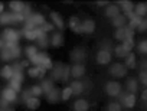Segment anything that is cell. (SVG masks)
I'll use <instances>...</instances> for the list:
<instances>
[{
  "instance_id": "cell-19",
  "label": "cell",
  "mask_w": 147,
  "mask_h": 111,
  "mask_svg": "<svg viewBox=\"0 0 147 111\" xmlns=\"http://www.w3.org/2000/svg\"><path fill=\"white\" fill-rule=\"evenodd\" d=\"M46 101L49 102V104H58L59 101H61V89H58V88H53L51 92H48L46 95Z\"/></svg>"
},
{
  "instance_id": "cell-51",
  "label": "cell",
  "mask_w": 147,
  "mask_h": 111,
  "mask_svg": "<svg viewBox=\"0 0 147 111\" xmlns=\"http://www.w3.org/2000/svg\"><path fill=\"white\" fill-rule=\"evenodd\" d=\"M97 5H98V6H108L110 3H108V2H105V0H101V2H98Z\"/></svg>"
},
{
  "instance_id": "cell-34",
  "label": "cell",
  "mask_w": 147,
  "mask_h": 111,
  "mask_svg": "<svg viewBox=\"0 0 147 111\" xmlns=\"http://www.w3.org/2000/svg\"><path fill=\"white\" fill-rule=\"evenodd\" d=\"M25 105H26L29 110H38V108L40 107V100H39L38 97H30V98L25 102Z\"/></svg>"
},
{
  "instance_id": "cell-10",
  "label": "cell",
  "mask_w": 147,
  "mask_h": 111,
  "mask_svg": "<svg viewBox=\"0 0 147 111\" xmlns=\"http://www.w3.org/2000/svg\"><path fill=\"white\" fill-rule=\"evenodd\" d=\"M63 69H65V65H63L62 62L55 64V65H53V68L51 69V79H53V81H61V82H62Z\"/></svg>"
},
{
  "instance_id": "cell-41",
  "label": "cell",
  "mask_w": 147,
  "mask_h": 111,
  "mask_svg": "<svg viewBox=\"0 0 147 111\" xmlns=\"http://www.w3.org/2000/svg\"><path fill=\"white\" fill-rule=\"evenodd\" d=\"M30 94H32V97H40V95H43V91H42V88H40V85L38 84V85H32L30 88Z\"/></svg>"
},
{
  "instance_id": "cell-33",
  "label": "cell",
  "mask_w": 147,
  "mask_h": 111,
  "mask_svg": "<svg viewBox=\"0 0 147 111\" xmlns=\"http://www.w3.org/2000/svg\"><path fill=\"white\" fill-rule=\"evenodd\" d=\"M15 75V69H13V65H5L2 68V71H0V77L5 78V79H10L12 77Z\"/></svg>"
},
{
  "instance_id": "cell-38",
  "label": "cell",
  "mask_w": 147,
  "mask_h": 111,
  "mask_svg": "<svg viewBox=\"0 0 147 111\" xmlns=\"http://www.w3.org/2000/svg\"><path fill=\"white\" fill-rule=\"evenodd\" d=\"M72 95H74V94H72V89H71L69 85H68V87L62 88V91H61V101H68Z\"/></svg>"
},
{
  "instance_id": "cell-52",
  "label": "cell",
  "mask_w": 147,
  "mask_h": 111,
  "mask_svg": "<svg viewBox=\"0 0 147 111\" xmlns=\"http://www.w3.org/2000/svg\"><path fill=\"white\" fill-rule=\"evenodd\" d=\"M144 108H146V110H147V102H144Z\"/></svg>"
},
{
  "instance_id": "cell-8",
  "label": "cell",
  "mask_w": 147,
  "mask_h": 111,
  "mask_svg": "<svg viewBox=\"0 0 147 111\" xmlns=\"http://www.w3.org/2000/svg\"><path fill=\"white\" fill-rule=\"evenodd\" d=\"M69 58H71V61L74 64H82L84 59L87 58V52L82 48H75V49H72V52L69 53Z\"/></svg>"
},
{
  "instance_id": "cell-20",
  "label": "cell",
  "mask_w": 147,
  "mask_h": 111,
  "mask_svg": "<svg viewBox=\"0 0 147 111\" xmlns=\"http://www.w3.org/2000/svg\"><path fill=\"white\" fill-rule=\"evenodd\" d=\"M81 29H82V33L91 35V33H94V30H95V22H94L92 19H85V20H82Z\"/></svg>"
},
{
  "instance_id": "cell-15",
  "label": "cell",
  "mask_w": 147,
  "mask_h": 111,
  "mask_svg": "<svg viewBox=\"0 0 147 111\" xmlns=\"http://www.w3.org/2000/svg\"><path fill=\"white\" fill-rule=\"evenodd\" d=\"M117 6L120 7V10H123V15L127 16L128 13L134 12V3L130 2V0H121V2L117 3Z\"/></svg>"
},
{
  "instance_id": "cell-27",
  "label": "cell",
  "mask_w": 147,
  "mask_h": 111,
  "mask_svg": "<svg viewBox=\"0 0 147 111\" xmlns=\"http://www.w3.org/2000/svg\"><path fill=\"white\" fill-rule=\"evenodd\" d=\"M124 65L127 69H134L137 67V58H136V53H128L127 57L124 58Z\"/></svg>"
},
{
  "instance_id": "cell-23",
  "label": "cell",
  "mask_w": 147,
  "mask_h": 111,
  "mask_svg": "<svg viewBox=\"0 0 147 111\" xmlns=\"http://www.w3.org/2000/svg\"><path fill=\"white\" fill-rule=\"evenodd\" d=\"M45 74H46V71H45V69H42V68H39V67H32V68H29V69H28V75H29L30 78L43 79Z\"/></svg>"
},
{
  "instance_id": "cell-11",
  "label": "cell",
  "mask_w": 147,
  "mask_h": 111,
  "mask_svg": "<svg viewBox=\"0 0 147 111\" xmlns=\"http://www.w3.org/2000/svg\"><path fill=\"white\" fill-rule=\"evenodd\" d=\"M22 82H23V74H15L10 79H9V87L13 88L16 92L22 91Z\"/></svg>"
},
{
  "instance_id": "cell-35",
  "label": "cell",
  "mask_w": 147,
  "mask_h": 111,
  "mask_svg": "<svg viewBox=\"0 0 147 111\" xmlns=\"http://www.w3.org/2000/svg\"><path fill=\"white\" fill-rule=\"evenodd\" d=\"M113 52L115 53V57H117V58H125L127 55L130 53V52H128V50L121 45V43H120V45H117V46H114V50H113Z\"/></svg>"
},
{
  "instance_id": "cell-5",
  "label": "cell",
  "mask_w": 147,
  "mask_h": 111,
  "mask_svg": "<svg viewBox=\"0 0 147 111\" xmlns=\"http://www.w3.org/2000/svg\"><path fill=\"white\" fill-rule=\"evenodd\" d=\"M105 92H107V95H110V97H113V98H117V97H120V94L123 92V87H121V84L117 82V81H108V82L105 84Z\"/></svg>"
},
{
  "instance_id": "cell-13",
  "label": "cell",
  "mask_w": 147,
  "mask_h": 111,
  "mask_svg": "<svg viewBox=\"0 0 147 111\" xmlns=\"http://www.w3.org/2000/svg\"><path fill=\"white\" fill-rule=\"evenodd\" d=\"M111 58H113V55L108 50H98L97 53V62L100 65H108L111 62Z\"/></svg>"
},
{
  "instance_id": "cell-39",
  "label": "cell",
  "mask_w": 147,
  "mask_h": 111,
  "mask_svg": "<svg viewBox=\"0 0 147 111\" xmlns=\"http://www.w3.org/2000/svg\"><path fill=\"white\" fill-rule=\"evenodd\" d=\"M107 111H123V107L118 101H111L107 105Z\"/></svg>"
},
{
  "instance_id": "cell-50",
  "label": "cell",
  "mask_w": 147,
  "mask_h": 111,
  "mask_svg": "<svg viewBox=\"0 0 147 111\" xmlns=\"http://www.w3.org/2000/svg\"><path fill=\"white\" fill-rule=\"evenodd\" d=\"M141 100H143V102H147V88L141 92Z\"/></svg>"
},
{
  "instance_id": "cell-46",
  "label": "cell",
  "mask_w": 147,
  "mask_h": 111,
  "mask_svg": "<svg viewBox=\"0 0 147 111\" xmlns=\"http://www.w3.org/2000/svg\"><path fill=\"white\" fill-rule=\"evenodd\" d=\"M69 75H71V68L68 65H65V69H63V77H62V82H66L69 79Z\"/></svg>"
},
{
  "instance_id": "cell-43",
  "label": "cell",
  "mask_w": 147,
  "mask_h": 111,
  "mask_svg": "<svg viewBox=\"0 0 147 111\" xmlns=\"http://www.w3.org/2000/svg\"><path fill=\"white\" fill-rule=\"evenodd\" d=\"M121 45H123L128 52H131V49L134 48V39H125V40L121 42Z\"/></svg>"
},
{
  "instance_id": "cell-12",
  "label": "cell",
  "mask_w": 147,
  "mask_h": 111,
  "mask_svg": "<svg viewBox=\"0 0 147 111\" xmlns=\"http://www.w3.org/2000/svg\"><path fill=\"white\" fill-rule=\"evenodd\" d=\"M69 88L72 89V94H74V95H81V94L85 91V84H84L81 79H74V81L69 84Z\"/></svg>"
},
{
  "instance_id": "cell-44",
  "label": "cell",
  "mask_w": 147,
  "mask_h": 111,
  "mask_svg": "<svg viewBox=\"0 0 147 111\" xmlns=\"http://www.w3.org/2000/svg\"><path fill=\"white\" fill-rule=\"evenodd\" d=\"M40 29H42V32L48 33V32H52V30L55 29V26H53L52 23H49V22H45V23L40 26Z\"/></svg>"
},
{
  "instance_id": "cell-30",
  "label": "cell",
  "mask_w": 147,
  "mask_h": 111,
  "mask_svg": "<svg viewBox=\"0 0 147 111\" xmlns=\"http://www.w3.org/2000/svg\"><path fill=\"white\" fill-rule=\"evenodd\" d=\"M88 108H90V102L84 98H78L74 102V110L75 111H88Z\"/></svg>"
},
{
  "instance_id": "cell-26",
  "label": "cell",
  "mask_w": 147,
  "mask_h": 111,
  "mask_svg": "<svg viewBox=\"0 0 147 111\" xmlns=\"http://www.w3.org/2000/svg\"><path fill=\"white\" fill-rule=\"evenodd\" d=\"M9 7H10V12L12 13H16L18 15V13H23L26 5L23 2H19V0H13V2L9 3Z\"/></svg>"
},
{
  "instance_id": "cell-24",
  "label": "cell",
  "mask_w": 147,
  "mask_h": 111,
  "mask_svg": "<svg viewBox=\"0 0 147 111\" xmlns=\"http://www.w3.org/2000/svg\"><path fill=\"white\" fill-rule=\"evenodd\" d=\"M118 15H121V10H120V7H118L117 5H108V6L105 7V16L110 17L111 20H113L114 17H117Z\"/></svg>"
},
{
  "instance_id": "cell-16",
  "label": "cell",
  "mask_w": 147,
  "mask_h": 111,
  "mask_svg": "<svg viewBox=\"0 0 147 111\" xmlns=\"http://www.w3.org/2000/svg\"><path fill=\"white\" fill-rule=\"evenodd\" d=\"M29 23H32L35 28H40L45 22H46V19L43 17V15H40V13H32L28 19H26Z\"/></svg>"
},
{
  "instance_id": "cell-9",
  "label": "cell",
  "mask_w": 147,
  "mask_h": 111,
  "mask_svg": "<svg viewBox=\"0 0 147 111\" xmlns=\"http://www.w3.org/2000/svg\"><path fill=\"white\" fill-rule=\"evenodd\" d=\"M85 65L84 64H74L71 67V77L74 79H82L85 77Z\"/></svg>"
},
{
  "instance_id": "cell-36",
  "label": "cell",
  "mask_w": 147,
  "mask_h": 111,
  "mask_svg": "<svg viewBox=\"0 0 147 111\" xmlns=\"http://www.w3.org/2000/svg\"><path fill=\"white\" fill-rule=\"evenodd\" d=\"M38 52H39V50H38V46H36V45H29V46L25 48V55L28 57V59L33 58Z\"/></svg>"
},
{
  "instance_id": "cell-14",
  "label": "cell",
  "mask_w": 147,
  "mask_h": 111,
  "mask_svg": "<svg viewBox=\"0 0 147 111\" xmlns=\"http://www.w3.org/2000/svg\"><path fill=\"white\" fill-rule=\"evenodd\" d=\"M40 33H42V29H40V28L28 29V30H25V29H23L22 36H23L25 39H28V40H35V42H36V39L39 38V35H40Z\"/></svg>"
},
{
  "instance_id": "cell-4",
  "label": "cell",
  "mask_w": 147,
  "mask_h": 111,
  "mask_svg": "<svg viewBox=\"0 0 147 111\" xmlns=\"http://www.w3.org/2000/svg\"><path fill=\"white\" fill-rule=\"evenodd\" d=\"M118 102L121 104V107L124 108H133L137 102V98H136V94H131V92H121L120 97H118Z\"/></svg>"
},
{
  "instance_id": "cell-32",
  "label": "cell",
  "mask_w": 147,
  "mask_h": 111,
  "mask_svg": "<svg viewBox=\"0 0 147 111\" xmlns=\"http://www.w3.org/2000/svg\"><path fill=\"white\" fill-rule=\"evenodd\" d=\"M134 13L138 17L144 19L146 15H147V3H137V5H134Z\"/></svg>"
},
{
  "instance_id": "cell-2",
  "label": "cell",
  "mask_w": 147,
  "mask_h": 111,
  "mask_svg": "<svg viewBox=\"0 0 147 111\" xmlns=\"http://www.w3.org/2000/svg\"><path fill=\"white\" fill-rule=\"evenodd\" d=\"M20 55H22V48L19 45H13V46H7L0 50V59L5 62H9V61L18 59Z\"/></svg>"
},
{
  "instance_id": "cell-7",
  "label": "cell",
  "mask_w": 147,
  "mask_h": 111,
  "mask_svg": "<svg viewBox=\"0 0 147 111\" xmlns=\"http://www.w3.org/2000/svg\"><path fill=\"white\" fill-rule=\"evenodd\" d=\"M110 75L114 77V78H124L127 75V68L124 64H120V62H115L110 67Z\"/></svg>"
},
{
  "instance_id": "cell-22",
  "label": "cell",
  "mask_w": 147,
  "mask_h": 111,
  "mask_svg": "<svg viewBox=\"0 0 147 111\" xmlns=\"http://www.w3.org/2000/svg\"><path fill=\"white\" fill-rule=\"evenodd\" d=\"M39 85H40V88H42V91H43V95H46L48 92H51V91L55 88V81L51 79V78H43Z\"/></svg>"
},
{
  "instance_id": "cell-18",
  "label": "cell",
  "mask_w": 147,
  "mask_h": 111,
  "mask_svg": "<svg viewBox=\"0 0 147 111\" xmlns=\"http://www.w3.org/2000/svg\"><path fill=\"white\" fill-rule=\"evenodd\" d=\"M81 25H82V22H81V19L77 17V16H72V17L69 19V23H68L69 29H71L74 33H82Z\"/></svg>"
},
{
  "instance_id": "cell-45",
  "label": "cell",
  "mask_w": 147,
  "mask_h": 111,
  "mask_svg": "<svg viewBox=\"0 0 147 111\" xmlns=\"http://www.w3.org/2000/svg\"><path fill=\"white\" fill-rule=\"evenodd\" d=\"M138 81H140L144 87H147V71H140V74H138Z\"/></svg>"
},
{
  "instance_id": "cell-29",
  "label": "cell",
  "mask_w": 147,
  "mask_h": 111,
  "mask_svg": "<svg viewBox=\"0 0 147 111\" xmlns=\"http://www.w3.org/2000/svg\"><path fill=\"white\" fill-rule=\"evenodd\" d=\"M51 43H49V38H48V33H45V32H42L40 35H39V38L36 39V46H38V49L40 48V49H45V48H48Z\"/></svg>"
},
{
  "instance_id": "cell-49",
  "label": "cell",
  "mask_w": 147,
  "mask_h": 111,
  "mask_svg": "<svg viewBox=\"0 0 147 111\" xmlns=\"http://www.w3.org/2000/svg\"><path fill=\"white\" fill-rule=\"evenodd\" d=\"M140 71H147V58L141 59V62H140Z\"/></svg>"
},
{
  "instance_id": "cell-25",
  "label": "cell",
  "mask_w": 147,
  "mask_h": 111,
  "mask_svg": "<svg viewBox=\"0 0 147 111\" xmlns=\"http://www.w3.org/2000/svg\"><path fill=\"white\" fill-rule=\"evenodd\" d=\"M125 17H127V20H128V28H131V29H137V28H138V25H140V23H141V20H143V19H141V17H138L134 12H133V13H128Z\"/></svg>"
},
{
  "instance_id": "cell-40",
  "label": "cell",
  "mask_w": 147,
  "mask_h": 111,
  "mask_svg": "<svg viewBox=\"0 0 147 111\" xmlns=\"http://www.w3.org/2000/svg\"><path fill=\"white\" fill-rule=\"evenodd\" d=\"M114 38L120 42H123L125 39V28H121V29H115L114 30Z\"/></svg>"
},
{
  "instance_id": "cell-21",
  "label": "cell",
  "mask_w": 147,
  "mask_h": 111,
  "mask_svg": "<svg viewBox=\"0 0 147 111\" xmlns=\"http://www.w3.org/2000/svg\"><path fill=\"white\" fill-rule=\"evenodd\" d=\"M49 43L53 46V48H61L63 45V35L61 32H53L51 39H49Z\"/></svg>"
},
{
  "instance_id": "cell-6",
  "label": "cell",
  "mask_w": 147,
  "mask_h": 111,
  "mask_svg": "<svg viewBox=\"0 0 147 111\" xmlns=\"http://www.w3.org/2000/svg\"><path fill=\"white\" fill-rule=\"evenodd\" d=\"M16 100H18V92L13 88L7 87V88H5L2 91V102H3V105H12Z\"/></svg>"
},
{
  "instance_id": "cell-42",
  "label": "cell",
  "mask_w": 147,
  "mask_h": 111,
  "mask_svg": "<svg viewBox=\"0 0 147 111\" xmlns=\"http://www.w3.org/2000/svg\"><path fill=\"white\" fill-rule=\"evenodd\" d=\"M137 50H138L141 55H146V57H147V39H143V40L137 45Z\"/></svg>"
},
{
  "instance_id": "cell-48",
  "label": "cell",
  "mask_w": 147,
  "mask_h": 111,
  "mask_svg": "<svg viewBox=\"0 0 147 111\" xmlns=\"http://www.w3.org/2000/svg\"><path fill=\"white\" fill-rule=\"evenodd\" d=\"M137 30H138V32H147V19H146V17H144V19L141 20V23L138 25Z\"/></svg>"
},
{
  "instance_id": "cell-3",
  "label": "cell",
  "mask_w": 147,
  "mask_h": 111,
  "mask_svg": "<svg viewBox=\"0 0 147 111\" xmlns=\"http://www.w3.org/2000/svg\"><path fill=\"white\" fill-rule=\"evenodd\" d=\"M22 38V32H19L18 29H5L2 33V39L7 43V46H13V45H19V40Z\"/></svg>"
},
{
  "instance_id": "cell-31",
  "label": "cell",
  "mask_w": 147,
  "mask_h": 111,
  "mask_svg": "<svg viewBox=\"0 0 147 111\" xmlns=\"http://www.w3.org/2000/svg\"><path fill=\"white\" fill-rule=\"evenodd\" d=\"M125 89H127V92L136 94L138 91V81L136 78H128L125 82Z\"/></svg>"
},
{
  "instance_id": "cell-28",
  "label": "cell",
  "mask_w": 147,
  "mask_h": 111,
  "mask_svg": "<svg viewBox=\"0 0 147 111\" xmlns=\"http://www.w3.org/2000/svg\"><path fill=\"white\" fill-rule=\"evenodd\" d=\"M127 17L121 13V15H118L117 17H114L113 20H111V23H113V26L115 28V29H121V28H125V25H127Z\"/></svg>"
},
{
  "instance_id": "cell-37",
  "label": "cell",
  "mask_w": 147,
  "mask_h": 111,
  "mask_svg": "<svg viewBox=\"0 0 147 111\" xmlns=\"http://www.w3.org/2000/svg\"><path fill=\"white\" fill-rule=\"evenodd\" d=\"M100 50H108V52H111V53H113L114 46H113L111 40H108V39L101 40V42H100Z\"/></svg>"
},
{
  "instance_id": "cell-47",
  "label": "cell",
  "mask_w": 147,
  "mask_h": 111,
  "mask_svg": "<svg viewBox=\"0 0 147 111\" xmlns=\"http://www.w3.org/2000/svg\"><path fill=\"white\" fill-rule=\"evenodd\" d=\"M30 97H32V94H30V89H29V88H26V89L22 91V101H23V102H26Z\"/></svg>"
},
{
  "instance_id": "cell-1",
  "label": "cell",
  "mask_w": 147,
  "mask_h": 111,
  "mask_svg": "<svg viewBox=\"0 0 147 111\" xmlns=\"http://www.w3.org/2000/svg\"><path fill=\"white\" fill-rule=\"evenodd\" d=\"M29 62L33 67H39L45 71H51L53 68V62H52V59L49 58V55L46 52H38L33 58L29 59Z\"/></svg>"
},
{
  "instance_id": "cell-17",
  "label": "cell",
  "mask_w": 147,
  "mask_h": 111,
  "mask_svg": "<svg viewBox=\"0 0 147 111\" xmlns=\"http://www.w3.org/2000/svg\"><path fill=\"white\" fill-rule=\"evenodd\" d=\"M51 23H52L55 28H58L59 30L63 29V26H65L63 17H62V15L58 13V12H51Z\"/></svg>"
}]
</instances>
